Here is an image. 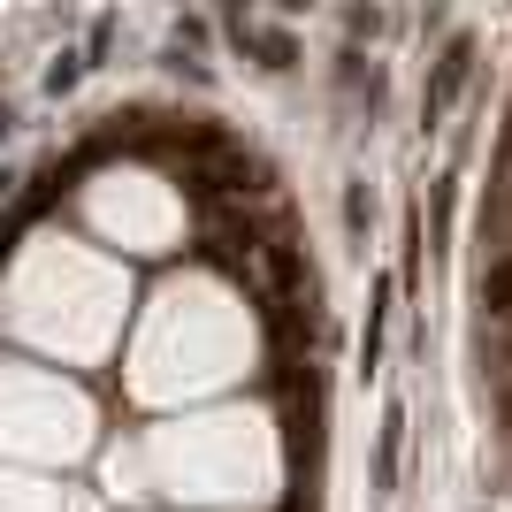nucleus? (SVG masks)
<instances>
[{
	"label": "nucleus",
	"mask_w": 512,
	"mask_h": 512,
	"mask_svg": "<svg viewBox=\"0 0 512 512\" xmlns=\"http://www.w3.org/2000/svg\"><path fill=\"white\" fill-rule=\"evenodd\" d=\"M467 69H474V39H451V46H444V62H436V85H428V123H436V115L459 100Z\"/></svg>",
	"instance_id": "obj_1"
},
{
	"label": "nucleus",
	"mask_w": 512,
	"mask_h": 512,
	"mask_svg": "<svg viewBox=\"0 0 512 512\" xmlns=\"http://www.w3.org/2000/svg\"><path fill=\"white\" fill-rule=\"evenodd\" d=\"M490 306H497V314H512V260H505V268H490Z\"/></svg>",
	"instance_id": "obj_2"
},
{
	"label": "nucleus",
	"mask_w": 512,
	"mask_h": 512,
	"mask_svg": "<svg viewBox=\"0 0 512 512\" xmlns=\"http://www.w3.org/2000/svg\"><path fill=\"white\" fill-rule=\"evenodd\" d=\"M69 85H77V54H62V62L46 69V92H69Z\"/></svg>",
	"instance_id": "obj_3"
}]
</instances>
